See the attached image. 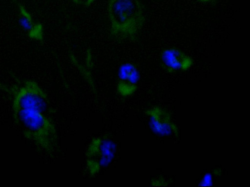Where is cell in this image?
I'll use <instances>...</instances> for the list:
<instances>
[{
    "label": "cell",
    "mask_w": 250,
    "mask_h": 187,
    "mask_svg": "<svg viewBox=\"0 0 250 187\" xmlns=\"http://www.w3.org/2000/svg\"><path fill=\"white\" fill-rule=\"evenodd\" d=\"M160 59L164 69L170 73L187 71L193 65L190 56L175 48L165 49L161 54Z\"/></svg>",
    "instance_id": "7"
},
{
    "label": "cell",
    "mask_w": 250,
    "mask_h": 187,
    "mask_svg": "<svg viewBox=\"0 0 250 187\" xmlns=\"http://www.w3.org/2000/svg\"><path fill=\"white\" fill-rule=\"evenodd\" d=\"M140 75L138 68L130 62L121 64L118 71L117 91L124 97L133 94L137 90Z\"/></svg>",
    "instance_id": "6"
},
{
    "label": "cell",
    "mask_w": 250,
    "mask_h": 187,
    "mask_svg": "<svg viewBox=\"0 0 250 187\" xmlns=\"http://www.w3.org/2000/svg\"><path fill=\"white\" fill-rule=\"evenodd\" d=\"M13 118L25 137L41 150L52 154L57 145L56 128L46 114L35 111H13Z\"/></svg>",
    "instance_id": "1"
},
{
    "label": "cell",
    "mask_w": 250,
    "mask_h": 187,
    "mask_svg": "<svg viewBox=\"0 0 250 187\" xmlns=\"http://www.w3.org/2000/svg\"><path fill=\"white\" fill-rule=\"evenodd\" d=\"M145 113L148 117L150 128L155 134L162 136L178 135L177 127L165 110L154 107L146 110Z\"/></svg>",
    "instance_id": "5"
},
{
    "label": "cell",
    "mask_w": 250,
    "mask_h": 187,
    "mask_svg": "<svg viewBox=\"0 0 250 187\" xmlns=\"http://www.w3.org/2000/svg\"><path fill=\"white\" fill-rule=\"evenodd\" d=\"M196 0L200 1V2H207L210 1L211 0Z\"/></svg>",
    "instance_id": "10"
},
{
    "label": "cell",
    "mask_w": 250,
    "mask_h": 187,
    "mask_svg": "<svg viewBox=\"0 0 250 187\" xmlns=\"http://www.w3.org/2000/svg\"><path fill=\"white\" fill-rule=\"evenodd\" d=\"M19 13V22L30 39L42 42L44 38L42 25L36 21L24 5L16 1Z\"/></svg>",
    "instance_id": "8"
},
{
    "label": "cell",
    "mask_w": 250,
    "mask_h": 187,
    "mask_svg": "<svg viewBox=\"0 0 250 187\" xmlns=\"http://www.w3.org/2000/svg\"><path fill=\"white\" fill-rule=\"evenodd\" d=\"M108 14L111 34L118 38H136L145 22L139 0H109Z\"/></svg>",
    "instance_id": "2"
},
{
    "label": "cell",
    "mask_w": 250,
    "mask_h": 187,
    "mask_svg": "<svg viewBox=\"0 0 250 187\" xmlns=\"http://www.w3.org/2000/svg\"><path fill=\"white\" fill-rule=\"evenodd\" d=\"M75 3L83 6H89L92 4L95 0H72Z\"/></svg>",
    "instance_id": "9"
},
{
    "label": "cell",
    "mask_w": 250,
    "mask_h": 187,
    "mask_svg": "<svg viewBox=\"0 0 250 187\" xmlns=\"http://www.w3.org/2000/svg\"><path fill=\"white\" fill-rule=\"evenodd\" d=\"M117 146L111 139L99 137L93 139L85 151L86 170L94 176L107 167L114 160Z\"/></svg>",
    "instance_id": "3"
},
{
    "label": "cell",
    "mask_w": 250,
    "mask_h": 187,
    "mask_svg": "<svg viewBox=\"0 0 250 187\" xmlns=\"http://www.w3.org/2000/svg\"><path fill=\"white\" fill-rule=\"evenodd\" d=\"M13 111L29 110L45 114L48 109L47 96L35 81H26L14 93L12 100Z\"/></svg>",
    "instance_id": "4"
}]
</instances>
